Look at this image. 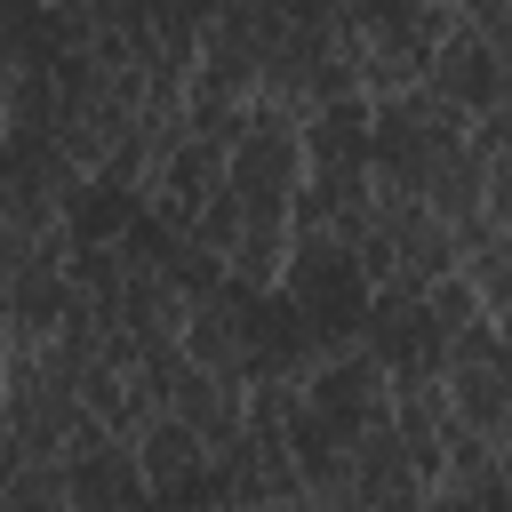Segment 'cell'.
I'll return each mask as SVG.
<instances>
[{"mask_svg": "<svg viewBox=\"0 0 512 512\" xmlns=\"http://www.w3.org/2000/svg\"><path fill=\"white\" fill-rule=\"evenodd\" d=\"M424 320H432L440 336H464L472 320H488V304H480L472 272H448V280H432V288H424Z\"/></svg>", "mask_w": 512, "mask_h": 512, "instance_id": "4", "label": "cell"}, {"mask_svg": "<svg viewBox=\"0 0 512 512\" xmlns=\"http://www.w3.org/2000/svg\"><path fill=\"white\" fill-rule=\"evenodd\" d=\"M432 88H440L448 104H464L472 120H480V112H496V104H504V56H496V40H488V32H472V24H464V32H448V40H440V56H432Z\"/></svg>", "mask_w": 512, "mask_h": 512, "instance_id": "3", "label": "cell"}, {"mask_svg": "<svg viewBox=\"0 0 512 512\" xmlns=\"http://www.w3.org/2000/svg\"><path fill=\"white\" fill-rule=\"evenodd\" d=\"M504 336H512V320H504Z\"/></svg>", "mask_w": 512, "mask_h": 512, "instance_id": "7", "label": "cell"}, {"mask_svg": "<svg viewBox=\"0 0 512 512\" xmlns=\"http://www.w3.org/2000/svg\"><path fill=\"white\" fill-rule=\"evenodd\" d=\"M136 456H144V480H152V496H192V488L208 480V464H216L208 432H200L192 416H176V408H160V416L136 432Z\"/></svg>", "mask_w": 512, "mask_h": 512, "instance_id": "2", "label": "cell"}, {"mask_svg": "<svg viewBox=\"0 0 512 512\" xmlns=\"http://www.w3.org/2000/svg\"><path fill=\"white\" fill-rule=\"evenodd\" d=\"M224 184H232V152L192 128L184 144H168V152L152 160V176H144V216H160L168 232H192L200 208H208Z\"/></svg>", "mask_w": 512, "mask_h": 512, "instance_id": "1", "label": "cell"}, {"mask_svg": "<svg viewBox=\"0 0 512 512\" xmlns=\"http://www.w3.org/2000/svg\"><path fill=\"white\" fill-rule=\"evenodd\" d=\"M488 440H496V464H504V472H512V408H504V424H496V432H488Z\"/></svg>", "mask_w": 512, "mask_h": 512, "instance_id": "6", "label": "cell"}, {"mask_svg": "<svg viewBox=\"0 0 512 512\" xmlns=\"http://www.w3.org/2000/svg\"><path fill=\"white\" fill-rule=\"evenodd\" d=\"M488 224H512V144H488Z\"/></svg>", "mask_w": 512, "mask_h": 512, "instance_id": "5", "label": "cell"}]
</instances>
